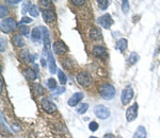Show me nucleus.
<instances>
[{
    "label": "nucleus",
    "mask_w": 160,
    "mask_h": 138,
    "mask_svg": "<svg viewBox=\"0 0 160 138\" xmlns=\"http://www.w3.org/2000/svg\"><path fill=\"white\" fill-rule=\"evenodd\" d=\"M82 98H83V93H74L72 97L69 98L68 101H67V103H68L69 106H72V107L76 106V105L82 100Z\"/></svg>",
    "instance_id": "nucleus-10"
},
{
    "label": "nucleus",
    "mask_w": 160,
    "mask_h": 138,
    "mask_svg": "<svg viewBox=\"0 0 160 138\" xmlns=\"http://www.w3.org/2000/svg\"><path fill=\"white\" fill-rule=\"evenodd\" d=\"M5 47V43H3V38H1V52H3Z\"/></svg>",
    "instance_id": "nucleus-36"
},
{
    "label": "nucleus",
    "mask_w": 160,
    "mask_h": 138,
    "mask_svg": "<svg viewBox=\"0 0 160 138\" xmlns=\"http://www.w3.org/2000/svg\"><path fill=\"white\" fill-rule=\"evenodd\" d=\"M72 3L75 5H83L86 3V0H73Z\"/></svg>",
    "instance_id": "nucleus-33"
},
{
    "label": "nucleus",
    "mask_w": 160,
    "mask_h": 138,
    "mask_svg": "<svg viewBox=\"0 0 160 138\" xmlns=\"http://www.w3.org/2000/svg\"><path fill=\"white\" fill-rule=\"evenodd\" d=\"M12 43L14 44V46H16V47H23V46H24V39H23L22 36L14 35L12 37Z\"/></svg>",
    "instance_id": "nucleus-18"
},
{
    "label": "nucleus",
    "mask_w": 160,
    "mask_h": 138,
    "mask_svg": "<svg viewBox=\"0 0 160 138\" xmlns=\"http://www.w3.org/2000/svg\"><path fill=\"white\" fill-rule=\"evenodd\" d=\"M19 31H20V33H22L24 36H28L29 35V32H30V29H29L27 26H25V24H20Z\"/></svg>",
    "instance_id": "nucleus-26"
},
{
    "label": "nucleus",
    "mask_w": 160,
    "mask_h": 138,
    "mask_svg": "<svg viewBox=\"0 0 160 138\" xmlns=\"http://www.w3.org/2000/svg\"><path fill=\"white\" fill-rule=\"evenodd\" d=\"M8 3L10 4H17V3H20V0H14V1H11V0H8Z\"/></svg>",
    "instance_id": "nucleus-35"
},
{
    "label": "nucleus",
    "mask_w": 160,
    "mask_h": 138,
    "mask_svg": "<svg viewBox=\"0 0 160 138\" xmlns=\"http://www.w3.org/2000/svg\"><path fill=\"white\" fill-rule=\"evenodd\" d=\"M47 63H48V66H49V70H50L51 73H56L57 71V67H56V61L53 59V55L51 52H49L47 57Z\"/></svg>",
    "instance_id": "nucleus-14"
},
{
    "label": "nucleus",
    "mask_w": 160,
    "mask_h": 138,
    "mask_svg": "<svg viewBox=\"0 0 160 138\" xmlns=\"http://www.w3.org/2000/svg\"><path fill=\"white\" fill-rule=\"evenodd\" d=\"M42 65H43V66H45V61H44V60H42Z\"/></svg>",
    "instance_id": "nucleus-38"
},
{
    "label": "nucleus",
    "mask_w": 160,
    "mask_h": 138,
    "mask_svg": "<svg viewBox=\"0 0 160 138\" xmlns=\"http://www.w3.org/2000/svg\"><path fill=\"white\" fill-rule=\"evenodd\" d=\"M53 51L56 52V54L62 55L64 54L67 51V47L64 44V42L62 41H57L55 44H53Z\"/></svg>",
    "instance_id": "nucleus-9"
},
{
    "label": "nucleus",
    "mask_w": 160,
    "mask_h": 138,
    "mask_svg": "<svg viewBox=\"0 0 160 138\" xmlns=\"http://www.w3.org/2000/svg\"><path fill=\"white\" fill-rule=\"evenodd\" d=\"M40 3H41V5H44V7H48V5L51 3V1H45V0H41V1H40Z\"/></svg>",
    "instance_id": "nucleus-34"
},
{
    "label": "nucleus",
    "mask_w": 160,
    "mask_h": 138,
    "mask_svg": "<svg viewBox=\"0 0 160 138\" xmlns=\"http://www.w3.org/2000/svg\"><path fill=\"white\" fill-rule=\"evenodd\" d=\"M94 114L96 117H98L99 119H108L110 117V111L104 105H96L94 107Z\"/></svg>",
    "instance_id": "nucleus-2"
},
{
    "label": "nucleus",
    "mask_w": 160,
    "mask_h": 138,
    "mask_svg": "<svg viewBox=\"0 0 160 138\" xmlns=\"http://www.w3.org/2000/svg\"><path fill=\"white\" fill-rule=\"evenodd\" d=\"M33 87H35L34 89L36 91V95H38V96H41V95H43L44 93V91H43V88H42V86L40 85V84H35V85L33 86Z\"/></svg>",
    "instance_id": "nucleus-30"
},
{
    "label": "nucleus",
    "mask_w": 160,
    "mask_h": 138,
    "mask_svg": "<svg viewBox=\"0 0 160 138\" xmlns=\"http://www.w3.org/2000/svg\"><path fill=\"white\" fill-rule=\"evenodd\" d=\"M138 116V103H134V105L128 107V110L126 111V118L129 122L134 120Z\"/></svg>",
    "instance_id": "nucleus-7"
},
{
    "label": "nucleus",
    "mask_w": 160,
    "mask_h": 138,
    "mask_svg": "<svg viewBox=\"0 0 160 138\" xmlns=\"http://www.w3.org/2000/svg\"><path fill=\"white\" fill-rule=\"evenodd\" d=\"M41 105H42V108H43L45 112L49 113V114H53L57 111V106L55 105V103L51 102L49 99L47 98H43L41 101Z\"/></svg>",
    "instance_id": "nucleus-5"
},
{
    "label": "nucleus",
    "mask_w": 160,
    "mask_h": 138,
    "mask_svg": "<svg viewBox=\"0 0 160 138\" xmlns=\"http://www.w3.org/2000/svg\"><path fill=\"white\" fill-rule=\"evenodd\" d=\"M93 54L97 57H105L107 56V50L103 46H95L93 48Z\"/></svg>",
    "instance_id": "nucleus-11"
},
{
    "label": "nucleus",
    "mask_w": 160,
    "mask_h": 138,
    "mask_svg": "<svg viewBox=\"0 0 160 138\" xmlns=\"http://www.w3.org/2000/svg\"><path fill=\"white\" fill-rule=\"evenodd\" d=\"M42 31L40 28H34L31 32V39L36 43H40L42 41Z\"/></svg>",
    "instance_id": "nucleus-13"
},
{
    "label": "nucleus",
    "mask_w": 160,
    "mask_h": 138,
    "mask_svg": "<svg viewBox=\"0 0 160 138\" xmlns=\"http://www.w3.org/2000/svg\"><path fill=\"white\" fill-rule=\"evenodd\" d=\"M99 93L104 100H112L115 96V88L111 84H104L99 88Z\"/></svg>",
    "instance_id": "nucleus-1"
},
{
    "label": "nucleus",
    "mask_w": 160,
    "mask_h": 138,
    "mask_svg": "<svg viewBox=\"0 0 160 138\" xmlns=\"http://www.w3.org/2000/svg\"><path fill=\"white\" fill-rule=\"evenodd\" d=\"M132 138H146V131L144 126H139Z\"/></svg>",
    "instance_id": "nucleus-16"
},
{
    "label": "nucleus",
    "mask_w": 160,
    "mask_h": 138,
    "mask_svg": "<svg viewBox=\"0 0 160 138\" xmlns=\"http://www.w3.org/2000/svg\"><path fill=\"white\" fill-rule=\"evenodd\" d=\"M90 138H96V137H90Z\"/></svg>",
    "instance_id": "nucleus-39"
},
{
    "label": "nucleus",
    "mask_w": 160,
    "mask_h": 138,
    "mask_svg": "<svg viewBox=\"0 0 160 138\" xmlns=\"http://www.w3.org/2000/svg\"><path fill=\"white\" fill-rule=\"evenodd\" d=\"M24 74L29 81H34V80H36V78H38L36 72L33 71L32 69H26V70L24 71Z\"/></svg>",
    "instance_id": "nucleus-17"
},
{
    "label": "nucleus",
    "mask_w": 160,
    "mask_h": 138,
    "mask_svg": "<svg viewBox=\"0 0 160 138\" xmlns=\"http://www.w3.org/2000/svg\"><path fill=\"white\" fill-rule=\"evenodd\" d=\"M77 82H78L81 86L86 87V86H89L90 84H91L92 78H91V76H90L89 72L81 71V72H79V73L77 74Z\"/></svg>",
    "instance_id": "nucleus-3"
},
{
    "label": "nucleus",
    "mask_w": 160,
    "mask_h": 138,
    "mask_svg": "<svg viewBox=\"0 0 160 138\" xmlns=\"http://www.w3.org/2000/svg\"><path fill=\"white\" fill-rule=\"evenodd\" d=\"M138 61H139V55L137 54L136 52L131 53V54H130V56H129V63L134 65V64H136Z\"/></svg>",
    "instance_id": "nucleus-27"
},
{
    "label": "nucleus",
    "mask_w": 160,
    "mask_h": 138,
    "mask_svg": "<svg viewBox=\"0 0 160 138\" xmlns=\"http://www.w3.org/2000/svg\"><path fill=\"white\" fill-rule=\"evenodd\" d=\"M28 13L31 16H33V17H36L38 15V9H36V7L35 5H30V7H29V10H28Z\"/></svg>",
    "instance_id": "nucleus-25"
},
{
    "label": "nucleus",
    "mask_w": 160,
    "mask_h": 138,
    "mask_svg": "<svg viewBox=\"0 0 160 138\" xmlns=\"http://www.w3.org/2000/svg\"><path fill=\"white\" fill-rule=\"evenodd\" d=\"M132 97H134V91H132V88L126 87L122 91V93H121V102L124 105L128 104L130 102V100L132 99Z\"/></svg>",
    "instance_id": "nucleus-6"
},
{
    "label": "nucleus",
    "mask_w": 160,
    "mask_h": 138,
    "mask_svg": "<svg viewBox=\"0 0 160 138\" xmlns=\"http://www.w3.org/2000/svg\"><path fill=\"white\" fill-rule=\"evenodd\" d=\"M30 22H32V19L30 18V17H27V16H24L22 18V20H20V24H30Z\"/></svg>",
    "instance_id": "nucleus-32"
},
{
    "label": "nucleus",
    "mask_w": 160,
    "mask_h": 138,
    "mask_svg": "<svg viewBox=\"0 0 160 138\" xmlns=\"http://www.w3.org/2000/svg\"><path fill=\"white\" fill-rule=\"evenodd\" d=\"M58 78H59L60 83L62 84V85H64V84L66 83V76H65L63 71H61V70H58Z\"/></svg>",
    "instance_id": "nucleus-23"
},
{
    "label": "nucleus",
    "mask_w": 160,
    "mask_h": 138,
    "mask_svg": "<svg viewBox=\"0 0 160 138\" xmlns=\"http://www.w3.org/2000/svg\"><path fill=\"white\" fill-rule=\"evenodd\" d=\"M89 129H90V131L95 132L96 130L98 129V123H97V122H95V121L90 122V123H89Z\"/></svg>",
    "instance_id": "nucleus-28"
},
{
    "label": "nucleus",
    "mask_w": 160,
    "mask_h": 138,
    "mask_svg": "<svg viewBox=\"0 0 160 138\" xmlns=\"http://www.w3.org/2000/svg\"><path fill=\"white\" fill-rule=\"evenodd\" d=\"M116 48L121 51V52H124V51L127 49V41L126 39H124V38L119 39V41L116 43Z\"/></svg>",
    "instance_id": "nucleus-19"
},
{
    "label": "nucleus",
    "mask_w": 160,
    "mask_h": 138,
    "mask_svg": "<svg viewBox=\"0 0 160 138\" xmlns=\"http://www.w3.org/2000/svg\"><path fill=\"white\" fill-rule=\"evenodd\" d=\"M98 24H101L103 28L109 29L110 27L112 26L113 19L111 18V16H110L109 14H105V15H103V16H101L99 18H98Z\"/></svg>",
    "instance_id": "nucleus-8"
},
{
    "label": "nucleus",
    "mask_w": 160,
    "mask_h": 138,
    "mask_svg": "<svg viewBox=\"0 0 160 138\" xmlns=\"http://www.w3.org/2000/svg\"><path fill=\"white\" fill-rule=\"evenodd\" d=\"M97 4H98V7H99V9L107 10V7H109V1H108V0H98Z\"/></svg>",
    "instance_id": "nucleus-24"
},
{
    "label": "nucleus",
    "mask_w": 160,
    "mask_h": 138,
    "mask_svg": "<svg viewBox=\"0 0 160 138\" xmlns=\"http://www.w3.org/2000/svg\"><path fill=\"white\" fill-rule=\"evenodd\" d=\"M0 10H1V13H0V16H1V18H3V17H5L8 15V9L5 7V5H1L0 7Z\"/></svg>",
    "instance_id": "nucleus-31"
},
{
    "label": "nucleus",
    "mask_w": 160,
    "mask_h": 138,
    "mask_svg": "<svg viewBox=\"0 0 160 138\" xmlns=\"http://www.w3.org/2000/svg\"><path fill=\"white\" fill-rule=\"evenodd\" d=\"M43 18L46 22H53L56 19V13L53 10H45L43 12Z\"/></svg>",
    "instance_id": "nucleus-12"
},
{
    "label": "nucleus",
    "mask_w": 160,
    "mask_h": 138,
    "mask_svg": "<svg viewBox=\"0 0 160 138\" xmlns=\"http://www.w3.org/2000/svg\"><path fill=\"white\" fill-rule=\"evenodd\" d=\"M104 138H115V137L112 135V134H107V135L104 136Z\"/></svg>",
    "instance_id": "nucleus-37"
},
{
    "label": "nucleus",
    "mask_w": 160,
    "mask_h": 138,
    "mask_svg": "<svg viewBox=\"0 0 160 138\" xmlns=\"http://www.w3.org/2000/svg\"><path fill=\"white\" fill-rule=\"evenodd\" d=\"M122 10L123 12L125 13V14H127V13L129 12V1H123V4H122Z\"/></svg>",
    "instance_id": "nucleus-29"
},
{
    "label": "nucleus",
    "mask_w": 160,
    "mask_h": 138,
    "mask_svg": "<svg viewBox=\"0 0 160 138\" xmlns=\"http://www.w3.org/2000/svg\"><path fill=\"white\" fill-rule=\"evenodd\" d=\"M88 108H89V105L86 103H81V104H79V106L77 107V112H78V114L82 115L88 111Z\"/></svg>",
    "instance_id": "nucleus-21"
},
{
    "label": "nucleus",
    "mask_w": 160,
    "mask_h": 138,
    "mask_svg": "<svg viewBox=\"0 0 160 138\" xmlns=\"http://www.w3.org/2000/svg\"><path fill=\"white\" fill-rule=\"evenodd\" d=\"M47 85H48V88H49L50 91H55V89H57V82H56L55 79H53V78L49 79L47 82Z\"/></svg>",
    "instance_id": "nucleus-22"
},
{
    "label": "nucleus",
    "mask_w": 160,
    "mask_h": 138,
    "mask_svg": "<svg viewBox=\"0 0 160 138\" xmlns=\"http://www.w3.org/2000/svg\"><path fill=\"white\" fill-rule=\"evenodd\" d=\"M20 56L22 59L25 61V62H30V63H33V57H31L30 53H29L28 50H24L20 52Z\"/></svg>",
    "instance_id": "nucleus-20"
},
{
    "label": "nucleus",
    "mask_w": 160,
    "mask_h": 138,
    "mask_svg": "<svg viewBox=\"0 0 160 138\" xmlns=\"http://www.w3.org/2000/svg\"><path fill=\"white\" fill-rule=\"evenodd\" d=\"M103 37V34H101V31L97 28H93L90 31V38L94 39V41H97V39H101Z\"/></svg>",
    "instance_id": "nucleus-15"
},
{
    "label": "nucleus",
    "mask_w": 160,
    "mask_h": 138,
    "mask_svg": "<svg viewBox=\"0 0 160 138\" xmlns=\"http://www.w3.org/2000/svg\"><path fill=\"white\" fill-rule=\"evenodd\" d=\"M15 29H16V22L13 18L5 19L1 22V30L5 33H10V32L14 31Z\"/></svg>",
    "instance_id": "nucleus-4"
}]
</instances>
